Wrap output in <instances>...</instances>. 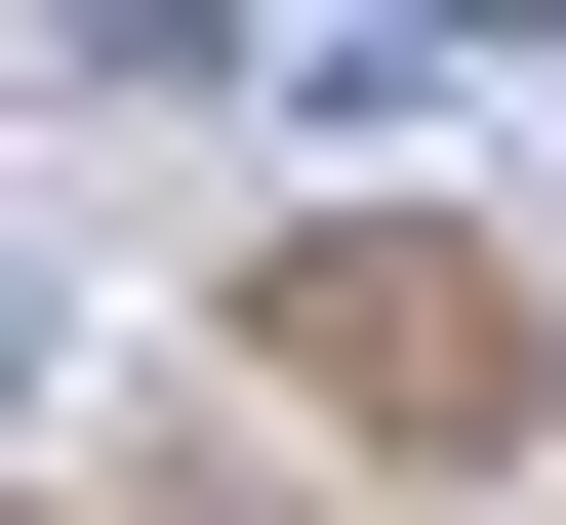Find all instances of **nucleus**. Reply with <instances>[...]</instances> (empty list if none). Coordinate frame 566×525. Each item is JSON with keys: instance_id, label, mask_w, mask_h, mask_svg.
<instances>
[]
</instances>
